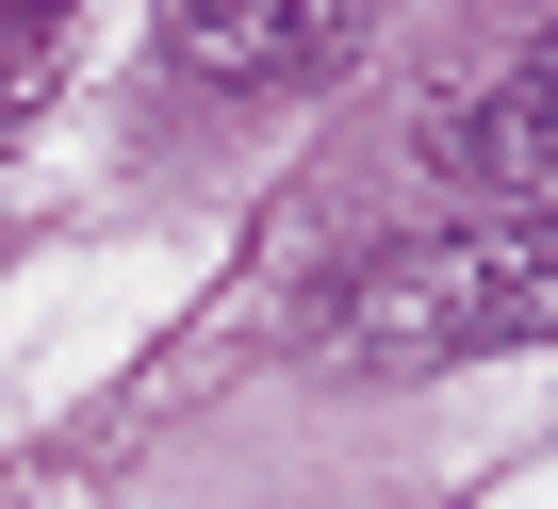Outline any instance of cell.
<instances>
[{
    "label": "cell",
    "instance_id": "obj_1",
    "mask_svg": "<svg viewBox=\"0 0 558 509\" xmlns=\"http://www.w3.org/2000/svg\"><path fill=\"white\" fill-rule=\"evenodd\" d=\"M476 346H558V214H476L427 246L329 280V362L411 378V362H476Z\"/></svg>",
    "mask_w": 558,
    "mask_h": 509
},
{
    "label": "cell",
    "instance_id": "obj_2",
    "mask_svg": "<svg viewBox=\"0 0 558 509\" xmlns=\"http://www.w3.org/2000/svg\"><path fill=\"white\" fill-rule=\"evenodd\" d=\"M362 17H329V0H181L165 17V66L181 83H296V66H345Z\"/></svg>",
    "mask_w": 558,
    "mask_h": 509
},
{
    "label": "cell",
    "instance_id": "obj_3",
    "mask_svg": "<svg viewBox=\"0 0 558 509\" xmlns=\"http://www.w3.org/2000/svg\"><path fill=\"white\" fill-rule=\"evenodd\" d=\"M460 148H476L509 197H558V34H525V50L493 66V99L460 116Z\"/></svg>",
    "mask_w": 558,
    "mask_h": 509
},
{
    "label": "cell",
    "instance_id": "obj_4",
    "mask_svg": "<svg viewBox=\"0 0 558 509\" xmlns=\"http://www.w3.org/2000/svg\"><path fill=\"white\" fill-rule=\"evenodd\" d=\"M66 50V17H0V99H34V66Z\"/></svg>",
    "mask_w": 558,
    "mask_h": 509
}]
</instances>
